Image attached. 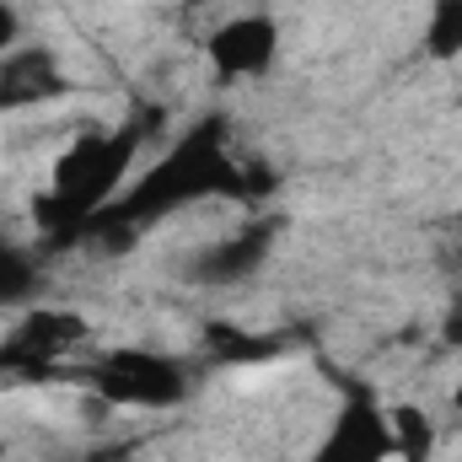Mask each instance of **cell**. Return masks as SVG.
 Returning <instances> with one entry per match:
<instances>
[{
    "instance_id": "1",
    "label": "cell",
    "mask_w": 462,
    "mask_h": 462,
    "mask_svg": "<svg viewBox=\"0 0 462 462\" xmlns=\"http://www.w3.org/2000/svg\"><path fill=\"white\" fill-rule=\"evenodd\" d=\"M247 183H253V178L231 162V151H226V124H221V118H205V124H199L189 140H178L145 178H134V189L118 194L108 210L140 236L151 221H162V216H172V210H183V205H199V199H210V194H247Z\"/></svg>"
},
{
    "instance_id": "2",
    "label": "cell",
    "mask_w": 462,
    "mask_h": 462,
    "mask_svg": "<svg viewBox=\"0 0 462 462\" xmlns=\"http://www.w3.org/2000/svg\"><path fill=\"white\" fill-rule=\"evenodd\" d=\"M145 140V124H124V129H108V134H87L81 145H70L54 167V189L43 194L38 205V221L43 231H65V236H81V226L114 205L129 167H134V151Z\"/></svg>"
},
{
    "instance_id": "3",
    "label": "cell",
    "mask_w": 462,
    "mask_h": 462,
    "mask_svg": "<svg viewBox=\"0 0 462 462\" xmlns=\"http://www.w3.org/2000/svg\"><path fill=\"white\" fill-rule=\"evenodd\" d=\"M92 387L108 403H129V409H172L189 393L183 365H172L167 355H145V349H118L92 365Z\"/></svg>"
},
{
    "instance_id": "4",
    "label": "cell",
    "mask_w": 462,
    "mask_h": 462,
    "mask_svg": "<svg viewBox=\"0 0 462 462\" xmlns=\"http://www.w3.org/2000/svg\"><path fill=\"white\" fill-rule=\"evenodd\" d=\"M87 339V323L76 312H27L5 339H0V365L11 371H38L49 360H65Z\"/></svg>"
},
{
    "instance_id": "5",
    "label": "cell",
    "mask_w": 462,
    "mask_h": 462,
    "mask_svg": "<svg viewBox=\"0 0 462 462\" xmlns=\"http://www.w3.org/2000/svg\"><path fill=\"white\" fill-rule=\"evenodd\" d=\"M387 457H393V425L365 398H349L339 409V420L328 425L323 447L312 452V462H387Z\"/></svg>"
},
{
    "instance_id": "6",
    "label": "cell",
    "mask_w": 462,
    "mask_h": 462,
    "mask_svg": "<svg viewBox=\"0 0 462 462\" xmlns=\"http://www.w3.org/2000/svg\"><path fill=\"white\" fill-rule=\"evenodd\" d=\"M280 54V27L269 16H231L210 38V60L221 76H263Z\"/></svg>"
},
{
    "instance_id": "7",
    "label": "cell",
    "mask_w": 462,
    "mask_h": 462,
    "mask_svg": "<svg viewBox=\"0 0 462 462\" xmlns=\"http://www.w3.org/2000/svg\"><path fill=\"white\" fill-rule=\"evenodd\" d=\"M274 236H280V221H253V226L210 242V247L194 258V280H205V285H236V280H247V274L269 258Z\"/></svg>"
},
{
    "instance_id": "8",
    "label": "cell",
    "mask_w": 462,
    "mask_h": 462,
    "mask_svg": "<svg viewBox=\"0 0 462 462\" xmlns=\"http://www.w3.org/2000/svg\"><path fill=\"white\" fill-rule=\"evenodd\" d=\"M65 92V70L54 65L49 49H11L0 54V114L5 108H32L54 103Z\"/></svg>"
},
{
    "instance_id": "9",
    "label": "cell",
    "mask_w": 462,
    "mask_h": 462,
    "mask_svg": "<svg viewBox=\"0 0 462 462\" xmlns=\"http://www.w3.org/2000/svg\"><path fill=\"white\" fill-rule=\"evenodd\" d=\"M38 291H43L38 258H32L22 242H5V236H0V307H27Z\"/></svg>"
},
{
    "instance_id": "10",
    "label": "cell",
    "mask_w": 462,
    "mask_h": 462,
    "mask_svg": "<svg viewBox=\"0 0 462 462\" xmlns=\"http://www.w3.org/2000/svg\"><path fill=\"white\" fill-rule=\"evenodd\" d=\"M387 425H393V452L403 462H430L436 452V425L414 409V403H398L393 414H387Z\"/></svg>"
},
{
    "instance_id": "11",
    "label": "cell",
    "mask_w": 462,
    "mask_h": 462,
    "mask_svg": "<svg viewBox=\"0 0 462 462\" xmlns=\"http://www.w3.org/2000/svg\"><path fill=\"white\" fill-rule=\"evenodd\" d=\"M425 49L436 60H457L462 54V0H436V16L425 27Z\"/></svg>"
},
{
    "instance_id": "12",
    "label": "cell",
    "mask_w": 462,
    "mask_h": 462,
    "mask_svg": "<svg viewBox=\"0 0 462 462\" xmlns=\"http://www.w3.org/2000/svg\"><path fill=\"white\" fill-rule=\"evenodd\" d=\"M16 38H22V22H16V11L0 0V54H11V49H16Z\"/></svg>"
},
{
    "instance_id": "13",
    "label": "cell",
    "mask_w": 462,
    "mask_h": 462,
    "mask_svg": "<svg viewBox=\"0 0 462 462\" xmlns=\"http://www.w3.org/2000/svg\"><path fill=\"white\" fill-rule=\"evenodd\" d=\"M81 462H134V452L129 447H92Z\"/></svg>"
},
{
    "instance_id": "14",
    "label": "cell",
    "mask_w": 462,
    "mask_h": 462,
    "mask_svg": "<svg viewBox=\"0 0 462 462\" xmlns=\"http://www.w3.org/2000/svg\"><path fill=\"white\" fill-rule=\"evenodd\" d=\"M447 345H462V301L452 307V318H447Z\"/></svg>"
},
{
    "instance_id": "15",
    "label": "cell",
    "mask_w": 462,
    "mask_h": 462,
    "mask_svg": "<svg viewBox=\"0 0 462 462\" xmlns=\"http://www.w3.org/2000/svg\"><path fill=\"white\" fill-rule=\"evenodd\" d=\"M457 409H462V382H457Z\"/></svg>"
}]
</instances>
